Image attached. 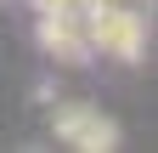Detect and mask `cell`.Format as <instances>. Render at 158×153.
<instances>
[{"label": "cell", "instance_id": "1", "mask_svg": "<svg viewBox=\"0 0 158 153\" xmlns=\"http://www.w3.org/2000/svg\"><path fill=\"white\" fill-rule=\"evenodd\" d=\"M90 51L118 57V63H141L147 51V17L135 0H102L90 6Z\"/></svg>", "mask_w": 158, "mask_h": 153}, {"label": "cell", "instance_id": "2", "mask_svg": "<svg viewBox=\"0 0 158 153\" xmlns=\"http://www.w3.org/2000/svg\"><path fill=\"white\" fill-rule=\"evenodd\" d=\"M51 136L79 147V153H107V147H118V125L90 102H56L51 108Z\"/></svg>", "mask_w": 158, "mask_h": 153}, {"label": "cell", "instance_id": "3", "mask_svg": "<svg viewBox=\"0 0 158 153\" xmlns=\"http://www.w3.org/2000/svg\"><path fill=\"white\" fill-rule=\"evenodd\" d=\"M40 46H45L56 63H90V11H40Z\"/></svg>", "mask_w": 158, "mask_h": 153}]
</instances>
